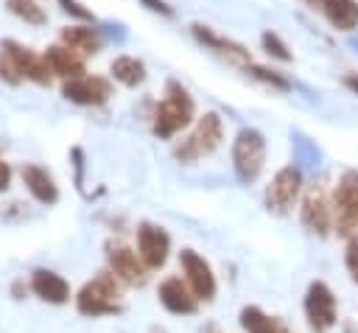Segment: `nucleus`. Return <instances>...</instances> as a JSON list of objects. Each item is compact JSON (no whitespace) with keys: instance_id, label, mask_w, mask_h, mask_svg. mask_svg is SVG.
<instances>
[{"instance_id":"obj_1","label":"nucleus","mask_w":358,"mask_h":333,"mask_svg":"<svg viewBox=\"0 0 358 333\" xmlns=\"http://www.w3.org/2000/svg\"><path fill=\"white\" fill-rule=\"evenodd\" d=\"M190 123H196V101L182 81L168 78L162 98L154 101L151 109V134L159 140H171Z\"/></svg>"},{"instance_id":"obj_2","label":"nucleus","mask_w":358,"mask_h":333,"mask_svg":"<svg viewBox=\"0 0 358 333\" xmlns=\"http://www.w3.org/2000/svg\"><path fill=\"white\" fill-rule=\"evenodd\" d=\"M123 283L109 271L101 269L98 274H92L73 297L76 311L87 319H101V316H117L123 313Z\"/></svg>"},{"instance_id":"obj_3","label":"nucleus","mask_w":358,"mask_h":333,"mask_svg":"<svg viewBox=\"0 0 358 333\" xmlns=\"http://www.w3.org/2000/svg\"><path fill=\"white\" fill-rule=\"evenodd\" d=\"M221 143H224V120H221V115L218 112H204V115L196 118L193 129L182 140L173 143L171 154H173L176 162L193 165L196 160L210 157L213 151H218Z\"/></svg>"},{"instance_id":"obj_4","label":"nucleus","mask_w":358,"mask_h":333,"mask_svg":"<svg viewBox=\"0 0 358 333\" xmlns=\"http://www.w3.org/2000/svg\"><path fill=\"white\" fill-rule=\"evenodd\" d=\"M266 168V134L255 126H243L232 140V171L243 185L260 179Z\"/></svg>"},{"instance_id":"obj_5","label":"nucleus","mask_w":358,"mask_h":333,"mask_svg":"<svg viewBox=\"0 0 358 333\" xmlns=\"http://www.w3.org/2000/svg\"><path fill=\"white\" fill-rule=\"evenodd\" d=\"M330 199H333V232L341 238L358 235V171L355 168H347L338 176Z\"/></svg>"},{"instance_id":"obj_6","label":"nucleus","mask_w":358,"mask_h":333,"mask_svg":"<svg viewBox=\"0 0 358 333\" xmlns=\"http://www.w3.org/2000/svg\"><path fill=\"white\" fill-rule=\"evenodd\" d=\"M302 193H305V176L296 165H282L271 182L266 185V193H263V201H266V210L274 213V215H288L299 201H302Z\"/></svg>"},{"instance_id":"obj_7","label":"nucleus","mask_w":358,"mask_h":333,"mask_svg":"<svg viewBox=\"0 0 358 333\" xmlns=\"http://www.w3.org/2000/svg\"><path fill=\"white\" fill-rule=\"evenodd\" d=\"M302 313L310 333H330L338 325V299L324 280H313L302 299Z\"/></svg>"},{"instance_id":"obj_8","label":"nucleus","mask_w":358,"mask_h":333,"mask_svg":"<svg viewBox=\"0 0 358 333\" xmlns=\"http://www.w3.org/2000/svg\"><path fill=\"white\" fill-rule=\"evenodd\" d=\"M299 221L316 238H327L333 232V199L322 182L305 185V193L299 201Z\"/></svg>"},{"instance_id":"obj_9","label":"nucleus","mask_w":358,"mask_h":333,"mask_svg":"<svg viewBox=\"0 0 358 333\" xmlns=\"http://www.w3.org/2000/svg\"><path fill=\"white\" fill-rule=\"evenodd\" d=\"M103 257H106V269L123 283V285H143L148 280V269L140 260L137 249H131L123 241H106L103 243Z\"/></svg>"},{"instance_id":"obj_10","label":"nucleus","mask_w":358,"mask_h":333,"mask_svg":"<svg viewBox=\"0 0 358 333\" xmlns=\"http://www.w3.org/2000/svg\"><path fill=\"white\" fill-rule=\"evenodd\" d=\"M0 50L8 56V62L14 64V70H17V76L22 81H34L39 87H48L50 84L53 73H50V67H48V62H45L42 53H36L34 48H28V45H22L17 39H3L0 42Z\"/></svg>"},{"instance_id":"obj_11","label":"nucleus","mask_w":358,"mask_h":333,"mask_svg":"<svg viewBox=\"0 0 358 333\" xmlns=\"http://www.w3.org/2000/svg\"><path fill=\"white\" fill-rule=\"evenodd\" d=\"M179 269L185 283L190 285V291L196 294L199 302H213L218 294V280L213 266L204 260V255H199L196 249H182L179 252Z\"/></svg>"},{"instance_id":"obj_12","label":"nucleus","mask_w":358,"mask_h":333,"mask_svg":"<svg viewBox=\"0 0 358 333\" xmlns=\"http://www.w3.org/2000/svg\"><path fill=\"white\" fill-rule=\"evenodd\" d=\"M134 241H137V255L145 263L148 271H157L168 263L171 257V235L165 232V227L154 224V221H140L134 229Z\"/></svg>"},{"instance_id":"obj_13","label":"nucleus","mask_w":358,"mask_h":333,"mask_svg":"<svg viewBox=\"0 0 358 333\" xmlns=\"http://www.w3.org/2000/svg\"><path fill=\"white\" fill-rule=\"evenodd\" d=\"M112 81L106 76H81V78H70L62 84V95L64 101L76 104V106H101L112 98Z\"/></svg>"},{"instance_id":"obj_14","label":"nucleus","mask_w":358,"mask_h":333,"mask_svg":"<svg viewBox=\"0 0 358 333\" xmlns=\"http://www.w3.org/2000/svg\"><path fill=\"white\" fill-rule=\"evenodd\" d=\"M190 34H193V39H196L199 45H204L207 50H213V53L229 59V62L238 64V67L252 64V56H249V48H246V45H241V42H235V39H229V36L213 31L210 25L193 22V25H190Z\"/></svg>"},{"instance_id":"obj_15","label":"nucleus","mask_w":358,"mask_h":333,"mask_svg":"<svg viewBox=\"0 0 358 333\" xmlns=\"http://www.w3.org/2000/svg\"><path fill=\"white\" fill-rule=\"evenodd\" d=\"M157 297H159V305L168 311V313H176V316H190L199 311V299L196 294L190 291V285L185 283V277L179 274H171L159 283L157 288Z\"/></svg>"},{"instance_id":"obj_16","label":"nucleus","mask_w":358,"mask_h":333,"mask_svg":"<svg viewBox=\"0 0 358 333\" xmlns=\"http://www.w3.org/2000/svg\"><path fill=\"white\" fill-rule=\"evenodd\" d=\"M28 285H31V294L39 297L48 305H64L73 297L70 283L59 271H53V269H42V266L34 269L31 277H28Z\"/></svg>"},{"instance_id":"obj_17","label":"nucleus","mask_w":358,"mask_h":333,"mask_svg":"<svg viewBox=\"0 0 358 333\" xmlns=\"http://www.w3.org/2000/svg\"><path fill=\"white\" fill-rule=\"evenodd\" d=\"M20 176H22V185L31 193L34 201H39V204H56L59 201V185H56L53 173L45 165H39V162H22Z\"/></svg>"},{"instance_id":"obj_18","label":"nucleus","mask_w":358,"mask_h":333,"mask_svg":"<svg viewBox=\"0 0 358 333\" xmlns=\"http://www.w3.org/2000/svg\"><path fill=\"white\" fill-rule=\"evenodd\" d=\"M59 42L67 45L70 50H76L78 56H98L103 50V34H101V28H95L90 22L64 25L59 31Z\"/></svg>"},{"instance_id":"obj_19","label":"nucleus","mask_w":358,"mask_h":333,"mask_svg":"<svg viewBox=\"0 0 358 333\" xmlns=\"http://www.w3.org/2000/svg\"><path fill=\"white\" fill-rule=\"evenodd\" d=\"M42 56H45V62H48L50 73H53V76H59V78H64V81L87 76L84 56H78L76 50H70V48H67V45H62V42H59V45H48Z\"/></svg>"},{"instance_id":"obj_20","label":"nucleus","mask_w":358,"mask_h":333,"mask_svg":"<svg viewBox=\"0 0 358 333\" xmlns=\"http://www.w3.org/2000/svg\"><path fill=\"white\" fill-rule=\"evenodd\" d=\"M238 325L243 333H291L285 319L271 316L257 305H243L238 313Z\"/></svg>"},{"instance_id":"obj_21","label":"nucleus","mask_w":358,"mask_h":333,"mask_svg":"<svg viewBox=\"0 0 358 333\" xmlns=\"http://www.w3.org/2000/svg\"><path fill=\"white\" fill-rule=\"evenodd\" d=\"M319 14L336 31H355L358 28V0H319Z\"/></svg>"},{"instance_id":"obj_22","label":"nucleus","mask_w":358,"mask_h":333,"mask_svg":"<svg viewBox=\"0 0 358 333\" xmlns=\"http://www.w3.org/2000/svg\"><path fill=\"white\" fill-rule=\"evenodd\" d=\"M109 76H112L117 84L134 90V87H140V84L145 81L148 70H145V62H143V59L129 56V53H120V56L112 59V64H109Z\"/></svg>"},{"instance_id":"obj_23","label":"nucleus","mask_w":358,"mask_h":333,"mask_svg":"<svg viewBox=\"0 0 358 333\" xmlns=\"http://www.w3.org/2000/svg\"><path fill=\"white\" fill-rule=\"evenodd\" d=\"M6 8L28 25H45L48 22V11H45V6H39V0H6Z\"/></svg>"},{"instance_id":"obj_24","label":"nucleus","mask_w":358,"mask_h":333,"mask_svg":"<svg viewBox=\"0 0 358 333\" xmlns=\"http://www.w3.org/2000/svg\"><path fill=\"white\" fill-rule=\"evenodd\" d=\"M243 73H249L255 81H260V84H266V87H271V90H280V92H288L294 84L288 81V76L285 73H280V70H274V67H263V64H246L243 67Z\"/></svg>"},{"instance_id":"obj_25","label":"nucleus","mask_w":358,"mask_h":333,"mask_svg":"<svg viewBox=\"0 0 358 333\" xmlns=\"http://www.w3.org/2000/svg\"><path fill=\"white\" fill-rule=\"evenodd\" d=\"M260 48H263V53L266 56H271V59H277V62H294V53H291V48H288V42L277 34V31H263L260 34Z\"/></svg>"},{"instance_id":"obj_26","label":"nucleus","mask_w":358,"mask_h":333,"mask_svg":"<svg viewBox=\"0 0 358 333\" xmlns=\"http://www.w3.org/2000/svg\"><path fill=\"white\" fill-rule=\"evenodd\" d=\"M344 266L350 271V280L358 285V235L347 238V246H344Z\"/></svg>"},{"instance_id":"obj_27","label":"nucleus","mask_w":358,"mask_h":333,"mask_svg":"<svg viewBox=\"0 0 358 333\" xmlns=\"http://www.w3.org/2000/svg\"><path fill=\"white\" fill-rule=\"evenodd\" d=\"M59 6H62V11L64 14H70V17H76L78 22H95V14L84 6V3H78V0H59Z\"/></svg>"},{"instance_id":"obj_28","label":"nucleus","mask_w":358,"mask_h":333,"mask_svg":"<svg viewBox=\"0 0 358 333\" xmlns=\"http://www.w3.org/2000/svg\"><path fill=\"white\" fill-rule=\"evenodd\" d=\"M0 81H6V84H11V87H17V84H22V78L17 76V70H14V64L8 62V56L0 50Z\"/></svg>"},{"instance_id":"obj_29","label":"nucleus","mask_w":358,"mask_h":333,"mask_svg":"<svg viewBox=\"0 0 358 333\" xmlns=\"http://www.w3.org/2000/svg\"><path fill=\"white\" fill-rule=\"evenodd\" d=\"M148 11H154V14H162V17H173V6H168L165 0H140Z\"/></svg>"},{"instance_id":"obj_30","label":"nucleus","mask_w":358,"mask_h":333,"mask_svg":"<svg viewBox=\"0 0 358 333\" xmlns=\"http://www.w3.org/2000/svg\"><path fill=\"white\" fill-rule=\"evenodd\" d=\"M11 187V165L0 157V193H6Z\"/></svg>"},{"instance_id":"obj_31","label":"nucleus","mask_w":358,"mask_h":333,"mask_svg":"<svg viewBox=\"0 0 358 333\" xmlns=\"http://www.w3.org/2000/svg\"><path fill=\"white\" fill-rule=\"evenodd\" d=\"M28 291H31V285H28L25 280H14V283H11V297H14V299H22Z\"/></svg>"},{"instance_id":"obj_32","label":"nucleus","mask_w":358,"mask_h":333,"mask_svg":"<svg viewBox=\"0 0 358 333\" xmlns=\"http://www.w3.org/2000/svg\"><path fill=\"white\" fill-rule=\"evenodd\" d=\"M344 87L358 95V73H347V76H344Z\"/></svg>"},{"instance_id":"obj_33","label":"nucleus","mask_w":358,"mask_h":333,"mask_svg":"<svg viewBox=\"0 0 358 333\" xmlns=\"http://www.w3.org/2000/svg\"><path fill=\"white\" fill-rule=\"evenodd\" d=\"M302 6H308V8H313V11H319V0H302Z\"/></svg>"}]
</instances>
